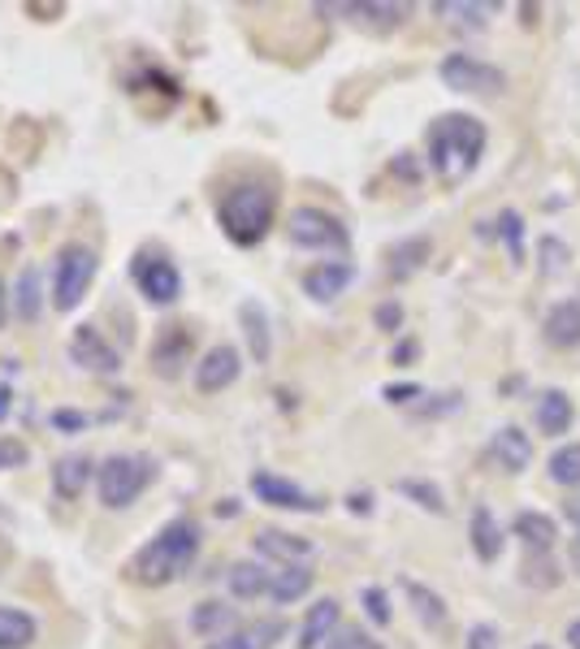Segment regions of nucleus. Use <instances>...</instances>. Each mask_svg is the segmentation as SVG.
<instances>
[{
    "mask_svg": "<svg viewBox=\"0 0 580 649\" xmlns=\"http://www.w3.org/2000/svg\"><path fill=\"white\" fill-rule=\"evenodd\" d=\"M196 559H200V524H196L191 516H178V520H169L148 546L135 550V559H130L126 572H130V581L161 589V585L187 576V572L196 568Z\"/></svg>",
    "mask_w": 580,
    "mask_h": 649,
    "instance_id": "nucleus-1",
    "label": "nucleus"
},
{
    "mask_svg": "<svg viewBox=\"0 0 580 649\" xmlns=\"http://www.w3.org/2000/svg\"><path fill=\"white\" fill-rule=\"evenodd\" d=\"M481 152H486V126L472 113H442L429 126V169L446 187L464 182L477 169Z\"/></svg>",
    "mask_w": 580,
    "mask_h": 649,
    "instance_id": "nucleus-2",
    "label": "nucleus"
},
{
    "mask_svg": "<svg viewBox=\"0 0 580 649\" xmlns=\"http://www.w3.org/2000/svg\"><path fill=\"white\" fill-rule=\"evenodd\" d=\"M274 213H278V191L269 182H235L217 204V221L226 239L239 247H256L269 234Z\"/></svg>",
    "mask_w": 580,
    "mask_h": 649,
    "instance_id": "nucleus-3",
    "label": "nucleus"
},
{
    "mask_svg": "<svg viewBox=\"0 0 580 649\" xmlns=\"http://www.w3.org/2000/svg\"><path fill=\"white\" fill-rule=\"evenodd\" d=\"M156 476V463L148 455H109L96 472V489H100V502L109 511H122L130 507Z\"/></svg>",
    "mask_w": 580,
    "mask_h": 649,
    "instance_id": "nucleus-4",
    "label": "nucleus"
},
{
    "mask_svg": "<svg viewBox=\"0 0 580 649\" xmlns=\"http://www.w3.org/2000/svg\"><path fill=\"white\" fill-rule=\"evenodd\" d=\"M96 282V252L83 243H65L52 260V308L74 313Z\"/></svg>",
    "mask_w": 580,
    "mask_h": 649,
    "instance_id": "nucleus-5",
    "label": "nucleus"
},
{
    "mask_svg": "<svg viewBox=\"0 0 580 649\" xmlns=\"http://www.w3.org/2000/svg\"><path fill=\"white\" fill-rule=\"evenodd\" d=\"M287 234L294 247H307V252H346V243H351L346 226L333 213L316 208V204H303V208L290 213Z\"/></svg>",
    "mask_w": 580,
    "mask_h": 649,
    "instance_id": "nucleus-6",
    "label": "nucleus"
},
{
    "mask_svg": "<svg viewBox=\"0 0 580 649\" xmlns=\"http://www.w3.org/2000/svg\"><path fill=\"white\" fill-rule=\"evenodd\" d=\"M438 74H442V82H446L451 91H468V96H499V91L507 87V74H503L499 65L472 56V52H451V56H442Z\"/></svg>",
    "mask_w": 580,
    "mask_h": 649,
    "instance_id": "nucleus-7",
    "label": "nucleus"
},
{
    "mask_svg": "<svg viewBox=\"0 0 580 649\" xmlns=\"http://www.w3.org/2000/svg\"><path fill=\"white\" fill-rule=\"evenodd\" d=\"M135 282H139V295H143L152 308H169V304H178V295H182V273H178L174 260H165V256H139Z\"/></svg>",
    "mask_w": 580,
    "mask_h": 649,
    "instance_id": "nucleus-8",
    "label": "nucleus"
},
{
    "mask_svg": "<svg viewBox=\"0 0 580 649\" xmlns=\"http://www.w3.org/2000/svg\"><path fill=\"white\" fill-rule=\"evenodd\" d=\"M252 494H256L261 502H269V507H282V511H307V516L325 511V498L299 489L294 481L269 472V468H256V472H252Z\"/></svg>",
    "mask_w": 580,
    "mask_h": 649,
    "instance_id": "nucleus-9",
    "label": "nucleus"
},
{
    "mask_svg": "<svg viewBox=\"0 0 580 649\" xmlns=\"http://www.w3.org/2000/svg\"><path fill=\"white\" fill-rule=\"evenodd\" d=\"M70 359H74L78 368H87V372H100V377L122 372L117 346H113L96 324H78V329L70 333Z\"/></svg>",
    "mask_w": 580,
    "mask_h": 649,
    "instance_id": "nucleus-10",
    "label": "nucleus"
},
{
    "mask_svg": "<svg viewBox=\"0 0 580 649\" xmlns=\"http://www.w3.org/2000/svg\"><path fill=\"white\" fill-rule=\"evenodd\" d=\"M239 372H243L239 346L217 342V346H209L204 359L196 364V390H200V394H222V390H230V385L239 381Z\"/></svg>",
    "mask_w": 580,
    "mask_h": 649,
    "instance_id": "nucleus-11",
    "label": "nucleus"
},
{
    "mask_svg": "<svg viewBox=\"0 0 580 649\" xmlns=\"http://www.w3.org/2000/svg\"><path fill=\"white\" fill-rule=\"evenodd\" d=\"M191 346H196V329L182 321H169L156 329V338H152V364H156V372L161 377H178L182 372V364L191 359Z\"/></svg>",
    "mask_w": 580,
    "mask_h": 649,
    "instance_id": "nucleus-12",
    "label": "nucleus"
},
{
    "mask_svg": "<svg viewBox=\"0 0 580 649\" xmlns=\"http://www.w3.org/2000/svg\"><path fill=\"white\" fill-rule=\"evenodd\" d=\"M351 282H355V265H351V260H320V265H312V269L303 273V295L316 300V304H329V300H338Z\"/></svg>",
    "mask_w": 580,
    "mask_h": 649,
    "instance_id": "nucleus-13",
    "label": "nucleus"
},
{
    "mask_svg": "<svg viewBox=\"0 0 580 649\" xmlns=\"http://www.w3.org/2000/svg\"><path fill=\"white\" fill-rule=\"evenodd\" d=\"M252 550L269 563H282V568H299L312 559V542L299 537V533H282V529H261L252 537Z\"/></svg>",
    "mask_w": 580,
    "mask_h": 649,
    "instance_id": "nucleus-14",
    "label": "nucleus"
},
{
    "mask_svg": "<svg viewBox=\"0 0 580 649\" xmlns=\"http://www.w3.org/2000/svg\"><path fill=\"white\" fill-rule=\"evenodd\" d=\"M468 542H472V555L481 563H499V555L507 546V529L499 524V516L486 502H477L472 516H468Z\"/></svg>",
    "mask_w": 580,
    "mask_h": 649,
    "instance_id": "nucleus-15",
    "label": "nucleus"
},
{
    "mask_svg": "<svg viewBox=\"0 0 580 649\" xmlns=\"http://www.w3.org/2000/svg\"><path fill=\"white\" fill-rule=\"evenodd\" d=\"M490 459L503 468V472H525L533 463V437L520 429V424H503L494 437H490Z\"/></svg>",
    "mask_w": 580,
    "mask_h": 649,
    "instance_id": "nucleus-16",
    "label": "nucleus"
},
{
    "mask_svg": "<svg viewBox=\"0 0 580 649\" xmlns=\"http://www.w3.org/2000/svg\"><path fill=\"white\" fill-rule=\"evenodd\" d=\"M542 338L555 351H577L580 346V300H559L546 321H542Z\"/></svg>",
    "mask_w": 580,
    "mask_h": 649,
    "instance_id": "nucleus-17",
    "label": "nucleus"
},
{
    "mask_svg": "<svg viewBox=\"0 0 580 649\" xmlns=\"http://www.w3.org/2000/svg\"><path fill=\"white\" fill-rule=\"evenodd\" d=\"M338 615H342L338 598H320V602H312L307 615H303V628H299V649L325 646V641L338 633Z\"/></svg>",
    "mask_w": 580,
    "mask_h": 649,
    "instance_id": "nucleus-18",
    "label": "nucleus"
},
{
    "mask_svg": "<svg viewBox=\"0 0 580 649\" xmlns=\"http://www.w3.org/2000/svg\"><path fill=\"white\" fill-rule=\"evenodd\" d=\"M91 459L87 455H61L56 463H52V489H56V498H65V502H74V498H83V489L91 485Z\"/></svg>",
    "mask_w": 580,
    "mask_h": 649,
    "instance_id": "nucleus-19",
    "label": "nucleus"
},
{
    "mask_svg": "<svg viewBox=\"0 0 580 649\" xmlns=\"http://www.w3.org/2000/svg\"><path fill=\"white\" fill-rule=\"evenodd\" d=\"M226 585L239 602H256L274 589V572H265V563H256V559H239V563H230Z\"/></svg>",
    "mask_w": 580,
    "mask_h": 649,
    "instance_id": "nucleus-20",
    "label": "nucleus"
},
{
    "mask_svg": "<svg viewBox=\"0 0 580 649\" xmlns=\"http://www.w3.org/2000/svg\"><path fill=\"white\" fill-rule=\"evenodd\" d=\"M572 416L577 411H572V398L564 390H542V398L533 407V420H538L542 437H564L572 429Z\"/></svg>",
    "mask_w": 580,
    "mask_h": 649,
    "instance_id": "nucleus-21",
    "label": "nucleus"
},
{
    "mask_svg": "<svg viewBox=\"0 0 580 649\" xmlns=\"http://www.w3.org/2000/svg\"><path fill=\"white\" fill-rule=\"evenodd\" d=\"M239 321H243V338H248V351H252V359H256V364H265V359L274 355V333H269V313H265V304H256V300H243V308H239Z\"/></svg>",
    "mask_w": 580,
    "mask_h": 649,
    "instance_id": "nucleus-22",
    "label": "nucleus"
},
{
    "mask_svg": "<svg viewBox=\"0 0 580 649\" xmlns=\"http://www.w3.org/2000/svg\"><path fill=\"white\" fill-rule=\"evenodd\" d=\"M429 256H433V243H429L425 234H416V239H403V243H394V247H390V265H386V273H390L394 282H403V278L420 273Z\"/></svg>",
    "mask_w": 580,
    "mask_h": 649,
    "instance_id": "nucleus-23",
    "label": "nucleus"
},
{
    "mask_svg": "<svg viewBox=\"0 0 580 649\" xmlns=\"http://www.w3.org/2000/svg\"><path fill=\"white\" fill-rule=\"evenodd\" d=\"M512 533H516L529 550H555V542H559V524H555V516H546V511H520L516 524H512Z\"/></svg>",
    "mask_w": 580,
    "mask_h": 649,
    "instance_id": "nucleus-24",
    "label": "nucleus"
},
{
    "mask_svg": "<svg viewBox=\"0 0 580 649\" xmlns=\"http://www.w3.org/2000/svg\"><path fill=\"white\" fill-rule=\"evenodd\" d=\"M338 13H351L355 22L364 26H377V30H390L407 17V4H386V0H360V4H333Z\"/></svg>",
    "mask_w": 580,
    "mask_h": 649,
    "instance_id": "nucleus-25",
    "label": "nucleus"
},
{
    "mask_svg": "<svg viewBox=\"0 0 580 649\" xmlns=\"http://www.w3.org/2000/svg\"><path fill=\"white\" fill-rule=\"evenodd\" d=\"M403 594H407V602H412V611H416V620H420L425 628H442V624H446V602H442L429 585L403 581Z\"/></svg>",
    "mask_w": 580,
    "mask_h": 649,
    "instance_id": "nucleus-26",
    "label": "nucleus"
},
{
    "mask_svg": "<svg viewBox=\"0 0 580 649\" xmlns=\"http://www.w3.org/2000/svg\"><path fill=\"white\" fill-rule=\"evenodd\" d=\"M35 620L17 607H0V649H30L35 646Z\"/></svg>",
    "mask_w": 580,
    "mask_h": 649,
    "instance_id": "nucleus-27",
    "label": "nucleus"
},
{
    "mask_svg": "<svg viewBox=\"0 0 580 649\" xmlns=\"http://www.w3.org/2000/svg\"><path fill=\"white\" fill-rule=\"evenodd\" d=\"M235 607H226V602H200L196 611H191V628L200 633V637H217L222 641V633L230 637V628H235Z\"/></svg>",
    "mask_w": 580,
    "mask_h": 649,
    "instance_id": "nucleus-28",
    "label": "nucleus"
},
{
    "mask_svg": "<svg viewBox=\"0 0 580 649\" xmlns=\"http://www.w3.org/2000/svg\"><path fill=\"white\" fill-rule=\"evenodd\" d=\"M520 581H525L529 589H555V585L564 581V572H559V563H555L551 550H529V555H525V568H520Z\"/></svg>",
    "mask_w": 580,
    "mask_h": 649,
    "instance_id": "nucleus-29",
    "label": "nucleus"
},
{
    "mask_svg": "<svg viewBox=\"0 0 580 649\" xmlns=\"http://www.w3.org/2000/svg\"><path fill=\"white\" fill-rule=\"evenodd\" d=\"M312 568L307 563H299V568H282V572H274V589H269V598L278 602V607H290V602H299L307 589H312Z\"/></svg>",
    "mask_w": 580,
    "mask_h": 649,
    "instance_id": "nucleus-30",
    "label": "nucleus"
},
{
    "mask_svg": "<svg viewBox=\"0 0 580 649\" xmlns=\"http://www.w3.org/2000/svg\"><path fill=\"white\" fill-rule=\"evenodd\" d=\"M43 308V295H39V269H22L17 273V287H13V313L22 321H35Z\"/></svg>",
    "mask_w": 580,
    "mask_h": 649,
    "instance_id": "nucleus-31",
    "label": "nucleus"
},
{
    "mask_svg": "<svg viewBox=\"0 0 580 649\" xmlns=\"http://www.w3.org/2000/svg\"><path fill=\"white\" fill-rule=\"evenodd\" d=\"M394 489L403 494V498H412L420 511H433V516H446V498H442V489L433 485V481H420V476H403V481H394Z\"/></svg>",
    "mask_w": 580,
    "mask_h": 649,
    "instance_id": "nucleus-32",
    "label": "nucleus"
},
{
    "mask_svg": "<svg viewBox=\"0 0 580 649\" xmlns=\"http://www.w3.org/2000/svg\"><path fill=\"white\" fill-rule=\"evenodd\" d=\"M546 472H551V481H555V485H564V489H577V485H580V442L559 446V450L551 455Z\"/></svg>",
    "mask_w": 580,
    "mask_h": 649,
    "instance_id": "nucleus-33",
    "label": "nucleus"
},
{
    "mask_svg": "<svg viewBox=\"0 0 580 649\" xmlns=\"http://www.w3.org/2000/svg\"><path fill=\"white\" fill-rule=\"evenodd\" d=\"M494 226H499V239H503L507 256H512V260H525V217H520L516 208H503Z\"/></svg>",
    "mask_w": 580,
    "mask_h": 649,
    "instance_id": "nucleus-34",
    "label": "nucleus"
},
{
    "mask_svg": "<svg viewBox=\"0 0 580 649\" xmlns=\"http://www.w3.org/2000/svg\"><path fill=\"white\" fill-rule=\"evenodd\" d=\"M538 269H542V278H559L564 269H568V260H572V252H568V243L564 239H555V234H546L542 239V247H538Z\"/></svg>",
    "mask_w": 580,
    "mask_h": 649,
    "instance_id": "nucleus-35",
    "label": "nucleus"
},
{
    "mask_svg": "<svg viewBox=\"0 0 580 649\" xmlns=\"http://www.w3.org/2000/svg\"><path fill=\"white\" fill-rule=\"evenodd\" d=\"M360 602H364V615H368L377 628H386V624H390V598H386V589L368 585V589L360 594Z\"/></svg>",
    "mask_w": 580,
    "mask_h": 649,
    "instance_id": "nucleus-36",
    "label": "nucleus"
},
{
    "mask_svg": "<svg viewBox=\"0 0 580 649\" xmlns=\"http://www.w3.org/2000/svg\"><path fill=\"white\" fill-rule=\"evenodd\" d=\"M26 459H30L26 442H17V437H0V472H9V468H22Z\"/></svg>",
    "mask_w": 580,
    "mask_h": 649,
    "instance_id": "nucleus-37",
    "label": "nucleus"
},
{
    "mask_svg": "<svg viewBox=\"0 0 580 649\" xmlns=\"http://www.w3.org/2000/svg\"><path fill=\"white\" fill-rule=\"evenodd\" d=\"M464 649H499V628L494 624H472Z\"/></svg>",
    "mask_w": 580,
    "mask_h": 649,
    "instance_id": "nucleus-38",
    "label": "nucleus"
},
{
    "mask_svg": "<svg viewBox=\"0 0 580 649\" xmlns=\"http://www.w3.org/2000/svg\"><path fill=\"white\" fill-rule=\"evenodd\" d=\"M403 324V304H394V300H386L381 308H377V329H386V333H394Z\"/></svg>",
    "mask_w": 580,
    "mask_h": 649,
    "instance_id": "nucleus-39",
    "label": "nucleus"
},
{
    "mask_svg": "<svg viewBox=\"0 0 580 649\" xmlns=\"http://www.w3.org/2000/svg\"><path fill=\"white\" fill-rule=\"evenodd\" d=\"M248 637H252L256 649H265V646H274V637H282V624H256Z\"/></svg>",
    "mask_w": 580,
    "mask_h": 649,
    "instance_id": "nucleus-40",
    "label": "nucleus"
},
{
    "mask_svg": "<svg viewBox=\"0 0 580 649\" xmlns=\"http://www.w3.org/2000/svg\"><path fill=\"white\" fill-rule=\"evenodd\" d=\"M381 394H386V398H390V403H412V398H420V394H425V390H420V385H412V381H407V385H386V390H381Z\"/></svg>",
    "mask_w": 580,
    "mask_h": 649,
    "instance_id": "nucleus-41",
    "label": "nucleus"
},
{
    "mask_svg": "<svg viewBox=\"0 0 580 649\" xmlns=\"http://www.w3.org/2000/svg\"><path fill=\"white\" fill-rule=\"evenodd\" d=\"M394 174H399V178H407V182H416V178H420V169H416L412 152H399V161H394Z\"/></svg>",
    "mask_w": 580,
    "mask_h": 649,
    "instance_id": "nucleus-42",
    "label": "nucleus"
},
{
    "mask_svg": "<svg viewBox=\"0 0 580 649\" xmlns=\"http://www.w3.org/2000/svg\"><path fill=\"white\" fill-rule=\"evenodd\" d=\"M52 424H56V429H83V424H87V416H83V411H56V416H52Z\"/></svg>",
    "mask_w": 580,
    "mask_h": 649,
    "instance_id": "nucleus-43",
    "label": "nucleus"
},
{
    "mask_svg": "<svg viewBox=\"0 0 580 649\" xmlns=\"http://www.w3.org/2000/svg\"><path fill=\"white\" fill-rule=\"evenodd\" d=\"M204 649H256V646H252V637H222V641H213V646Z\"/></svg>",
    "mask_w": 580,
    "mask_h": 649,
    "instance_id": "nucleus-44",
    "label": "nucleus"
},
{
    "mask_svg": "<svg viewBox=\"0 0 580 649\" xmlns=\"http://www.w3.org/2000/svg\"><path fill=\"white\" fill-rule=\"evenodd\" d=\"M568 563H572V572L580 576V529H577V537L568 542Z\"/></svg>",
    "mask_w": 580,
    "mask_h": 649,
    "instance_id": "nucleus-45",
    "label": "nucleus"
},
{
    "mask_svg": "<svg viewBox=\"0 0 580 649\" xmlns=\"http://www.w3.org/2000/svg\"><path fill=\"white\" fill-rule=\"evenodd\" d=\"M564 516H568V520H572V524L580 529V494H572V498L564 502Z\"/></svg>",
    "mask_w": 580,
    "mask_h": 649,
    "instance_id": "nucleus-46",
    "label": "nucleus"
},
{
    "mask_svg": "<svg viewBox=\"0 0 580 649\" xmlns=\"http://www.w3.org/2000/svg\"><path fill=\"white\" fill-rule=\"evenodd\" d=\"M351 511H360V516L373 511V498H368V494H351Z\"/></svg>",
    "mask_w": 580,
    "mask_h": 649,
    "instance_id": "nucleus-47",
    "label": "nucleus"
},
{
    "mask_svg": "<svg viewBox=\"0 0 580 649\" xmlns=\"http://www.w3.org/2000/svg\"><path fill=\"white\" fill-rule=\"evenodd\" d=\"M416 355V342H403L399 351H394V364H403V359H412Z\"/></svg>",
    "mask_w": 580,
    "mask_h": 649,
    "instance_id": "nucleus-48",
    "label": "nucleus"
},
{
    "mask_svg": "<svg viewBox=\"0 0 580 649\" xmlns=\"http://www.w3.org/2000/svg\"><path fill=\"white\" fill-rule=\"evenodd\" d=\"M568 646L580 649V615L572 620V624H568Z\"/></svg>",
    "mask_w": 580,
    "mask_h": 649,
    "instance_id": "nucleus-49",
    "label": "nucleus"
},
{
    "mask_svg": "<svg viewBox=\"0 0 580 649\" xmlns=\"http://www.w3.org/2000/svg\"><path fill=\"white\" fill-rule=\"evenodd\" d=\"M0 324H4V287H0Z\"/></svg>",
    "mask_w": 580,
    "mask_h": 649,
    "instance_id": "nucleus-50",
    "label": "nucleus"
},
{
    "mask_svg": "<svg viewBox=\"0 0 580 649\" xmlns=\"http://www.w3.org/2000/svg\"><path fill=\"white\" fill-rule=\"evenodd\" d=\"M529 649H551V646H529Z\"/></svg>",
    "mask_w": 580,
    "mask_h": 649,
    "instance_id": "nucleus-51",
    "label": "nucleus"
}]
</instances>
